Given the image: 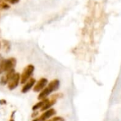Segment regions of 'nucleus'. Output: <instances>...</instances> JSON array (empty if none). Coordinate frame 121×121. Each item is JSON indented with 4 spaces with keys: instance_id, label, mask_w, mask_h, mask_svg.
<instances>
[{
    "instance_id": "0eeeda50",
    "label": "nucleus",
    "mask_w": 121,
    "mask_h": 121,
    "mask_svg": "<svg viewBox=\"0 0 121 121\" xmlns=\"http://www.w3.org/2000/svg\"><path fill=\"white\" fill-rule=\"evenodd\" d=\"M59 86H60V81L58 79H54V80H52L51 82H50V84L48 86V87L49 88V89L52 92L57 90L58 88H59Z\"/></svg>"
},
{
    "instance_id": "1a4fd4ad",
    "label": "nucleus",
    "mask_w": 121,
    "mask_h": 121,
    "mask_svg": "<svg viewBox=\"0 0 121 121\" xmlns=\"http://www.w3.org/2000/svg\"><path fill=\"white\" fill-rule=\"evenodd\" d=\"M56 103V100L55 99H52L51 101H48L42 108H41V111H45L48 110L50 108H51V106H52L55 104Z\"/></svg>"
},
{
    "instance_id": "a211bd4d",
    "label": "nucleus",
    "mask_w": 121,
    "mask_h": 121,
    "mask_svg": "<svg viewBox=\"0 0 121 121\" xmlns=\"http://www.w3.org/2000/svg\"><path fill=\"white\" fill-rule=\"evenodd\" d=\"M8 1V0H0V1Z\"/></svg>"
},
{
    "instance_id": "9b49d317",
    "label": "nucleus",
    "mask_w": 121,
    "mask_h": 121,
    "mask_svg": "<svg viewBox=\"0 0 121 121\" xmlns=\"http://www.w3.org/2000/svg\"><path fill=\"white\" fill-rule=\"evenodd\" d=\"M8 82H9V80H8V79H7L6 74L4 75V76H2V77H1V79H0V84H2V85H5L6 84L8 83Z\"/></svg>"
},
{
    "instance_id": "2eb2a0df",
    "label": "nucleus",
    "mask_w": 121,
    "mask_h": 121,
    "mask_svg": "<svg viewBox=\"0 0 121 121\" xmlns=\"http://www.w3.org/2000/svg\"><path fill=\"white\" fill-rule=\"evenodd\" d=\"M6 104V101H4V100H0V104L1 105H4V104Z\"/></svg>"
},
{
    "instance_id": "ddd939ff",
    "label": "nucleus",
    "mask_w": 121,
    "mask_h": 121,
    "mask_svg": "<svg viewBox=\"0 0 121 121\" xmlns=\"http://www.w3.org/2000/svg\"><path fill=\"white\" fill-rule=\"evenodd\" d=\"M48 121H65V119L63 118H62V117L56 116V117H54L52 119H50V120Z\"/></svg>"
},
{
    "instance_id": "f257e3e1",
    "label": "nucleus",
    "mask_w": 121,
    "mask_h": 121,
    "mask_svg": "<svg viewBox=\"0 0 121 121\" xmlns=\"http://www.w3.org/2000/svg\"><path fill=\"white\" fill-rule=\"evenodd\" d=\"M16 65V60L14 57H11L7 60H3L0 62V73L8 72L14 69Z\"/></svg>"
},
{
    "instance_id": "9d476101",
    "label": "nucleus",
    "mask_w": 121,
    "mask_h": 121,
    "mask_svg": "<svg viewBox=\"0 0 121 121\" xmlns=\"http://www.w3.org/2000/svg\"><path fill=\"white\" fill-rule=\"evenodd\" d=\"M4 50H6V52H9V50L11 48V45H10V43L7 40H4Z\"/></svg>"
},
{
    "instance_id": "f8f14e48",
    "label": "nucleus",
    "mask_w": 121,
    "mask_h": 121,
    "mask_svg": "<svg viewBox=\"0 0 121 121\" xmlns=\"http://www.w3.org/2000/svg\"><path fill=\"white\" fill-rule=\"evenodd\" d=\"M9 7H10V6L5 2L0 3V9H9Z\"/></svg>"
},
{
    "instance_id": "4468645a",
    "label": "nucleus",
    "mask_w": 121,
    "mask_h": 121,
    "mask_svg": "<svg viewBox=\"0 0 121 121\" xmlns=\"http://www.w3.org/2000/svg\"><path fill=\"white\" fill-rule=\"evenodd\" d=\"M19 1H20V0H8V1H9L10 4H17V3H18V2H19Z\"/></svg>"
},
{
    "instance_id": "f03ea898",
    "label": "nucleus",
    "mask_w": 121,
    "mask_h": 121,
    "mask_svg": "<svg viewBox=\"0 0 121 121\" xmlns=\"http://www.w3.org/2000/svg\"><path fill=\"white\" fill-rule=\"evenodd\" d=\"M34 69H35V67L32 65H28L24 68L21 76V83L22 84H26V82L30 79V77H31V75L33 74L34 72Z\"/></svg>"
},
{
    "instance_id": "39448f33",
    "label": "nucleus",
    "mask_w": 121,
    "mask_h": 121,
    "mask_svg": "<svg viewBox=\"0 0 121 121\" xmlns=\"http://www.w3.org/2000/svg\"><path fill=\"white\" fill-rule=\"evenodd\" d=\"M56 114V111L53 108H49L45 112H44L38 118V121H46L52 116Z\"/></svg>"
},
{
    "instance_id": "f3484780",
    "label": "nucleus",
    "mask_w": 121,
    "mask_h": 121,
    "mask_svg": "<svg viewBox=\"0 0 121 121\" xmlns=\"http://www.w3.org/2000/svg\"><path fill=\"white\" fill-rule=\"evenodd\" d=\"M38 121V119H34L33 121Z\"/></svg>"
},
{
    "instance_id": "6ab92c4d",
    "label": "nucleus",
    "mask_w": 121,
    "mask_h": 121,
    "mask_svg": "<svg viewBox=\"0 0 121 121\" xmlns=\"http://www.w3.org/2000/svg\"><path fill=\"white\" fill-rule=\"evenodd\" d=\"M0 47H1V43H0Z\"/></svg>"
},
{
    "instance_id": "6e6552de",
    "label": "nucleus",
    "mask_w": 121,
    "mask_h": 121,
    "mask_svg": "<svg viewBox=\"0 0 121 121\" xmlns=\"http://www.w3.org/2000/svg\"><path fill=\"white\" fill-rule=\"evenodd\" d=\"M48 101H49V100L47 99H43L42 101H40V102H38V104H36L35 105H34V106H33V108H32L33 111H36V110H38V109H39V108H42V107H43Z\"/></svg>"
},
{
    "instance_id": "20e7f679",
    "label": "nucleus",
    "mask_w": 121,
    "mask_h": 121,
    "mask_svg": "<svg viewBox=\"0 0 121 121\" xmlns=\"http://www.w3.org/2000/svg\"><path fill=\"white\" fill-rule=\"evenodd\" d=\"M48 84V79L45 78H41L35 84L33 88V91L35 92H40V91L43 90L46 85Z\"/></svg>"
},
{
    "instance_id": "dca6fc26",
    "label": "nucleus",
    "mask_w": 121,
    "mask_h": 121,
    "mask_svg": "<svg viewBox=\"0 0 121 121\" xmlns=\"http://www.w3.org/2000/svg\"><path fill=\"white\" fill-rule=\"evenodd\" d=\"M38 112H36V113H35L34 114H33V115H32V117H33H33H35V116H36V115H38Z\"/></svg>"
},
{
    "instance_id": "7ed1b4c3",
    "label": "nucleus",
    "mask_w": 121,
    "mask_h": 121,
    "mask_svg": "<svg viewBox=\"0 0 121 121\" xmlns=\"http://www.w3.org/2000/svg\"><path fill=\"white\" fill-rule=\"evenodd\" d=\"M21 79V76L18 73H15V74L13 76V77L8 82V88L10 90H13L17 87L18 85L19 81Z\"/></svg>"
},
{
    "instance_id": "423d86ee",
    "label": "nucleus",
    "mask_w": 121,
    "mask_h": 121,
    "mask_svg": "<svg viewBox=\"0 0 121 121\" xmlns=\"http://www.w3.org/2000/svg\"><path fill=\"white\" fill-rule=\"evenodd\" d=\"M35 79L34 78H30V79H29L26 82V84L24 85V86L22 88L21 92L23 93V94L28 92V91L33 87V86L35 84Z\"/></svg>"
}]
</instances>
